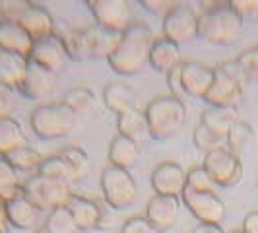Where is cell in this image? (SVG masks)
Returning <instances> with one entry per match:
<instances>
[{
    "mask_svg": "<svg viewBox=\"0 0 258 233\" xmlns=\"http://www.w3.org/2000/svg\"><path fill=\"white\" fill-rule=\"evenodd\" d=\"M154 43V33L148 24L132 22L118 39V45L113 54L107 59L111 70L120 76H134L142 72L150 61V49Z\"/></svg>",
    "mask_w": 258,
    "mask_h": 233,
    "instance_id": "1",
    "label": "cell"
},
{
    "mask_svg": "<svg viewBox=\"0 0 258 233\" xmlns=\"http://www.w3.org/2000/svg\"><path fill=\"white\" fill-rule=\"evenodd\" d=\"M146 119L150 127V138L165 142L171 140L186 123V105L175 95H159L146 107Z\"/></svg>",
    "mask_w": 258,
    "mask_h": 233,
    "instance_id": "2",
    "label": "cell"
},
{
    "mask_svg": "<svg viewBox=\"0 0 258 233\" xmlns=\"http://www.w3.org/2000/svg\"><path fill=\"white\" fill-rule=\"evenodd\" d=\"M245 27V18L231 6L198 14V37L210 45L231 47L235 45Z\"/></svg>",
    "mask_w": 258,
    "mask_h": 233,
    "instance_id": "3",
    "label": "cell"
},
{
    "mask_svg": "<svg viewBox=\"0 0 258 233\" xmlns=\"http://www.w3.org/2000/svg\"><path fill=\"white\" fill-rule=\"evenodd\" d=\"M76 125V113L62 101L39 103L29 115V127L41 140L66 138Z\"/></svg>",
    "mask_w": 258,
    "mask_h": 233,
    "instance_id": "4",
    "label": "cell"
},
{
    "mask_svg": "<svg viewBox=\"0 0 258 233\" xmlns=\"http://www.w3.org/2000/svg\"><path fill=\"white\" fill-rule=\"evenodd\" d=\"M101 193H103L105 204L118 212V210L134 206L138 198V185L130 175V171L107 165L101 171Z\"/></svg>",
    "mask_w": 258,
    "mask_h": 233,
    "instance_id": "5",
    "label": "cell"
},
{
    "mask_svg": "<svg viewBox=\"0 0 258 233\" xmlns=\"http://www.w3.org/2000/svg\"><path fill=\"white\" fill-rule=\"evenodd\" d=\"M24 194L39 208V210H54V208L66 206L72 198V187L70 183L54 181L41 175H33L31 179L24 183Z\"/></svg>",
    "mask_w": 258,
    "mask_h": 233,
    "instance_id": "6",
    "label": "cell"
},
{
    "mask_svg": "<svg viewBox=\"0 0 258 233\" xmlns=\"http://www.w3.org/2000/svg\"><path fill=\"white\" fill-rule=\"evenodd\" d=\"M202 165L208 171V175L212 177V181L216 183V187H221V189L237 187L243 179L241 157L233 154L227 146H220V148L204 154Z\"/></svg>",
    "mask_w": 258,
    "mask_h": 233,
    "instance_id": "7",
    "label": "cell"
},
{
    "mask_svg": "<svg viewBox=\"0 0 258 233\" xmlns=\"http://www.w3.org/2000/svg\"><path fill=\"white\" fill-rule=\"evenodd\" d=\"M181 202L188 208V212L198 220V223H214L221 225L225 220V202L214 191H190L184 189Z\"/></svg>",
    "mask_w": 258,
    "mask_h": 233,
    "instance_id": "8",
    "label": "cell"
},
{
    "mask_svg": "<svg viewBox=\"0 0 258 233\" xmlns=\"http://www.w3.org/2000/svg\"><path fill=\"white\" fill-rule=\"evenodd\" d=\"M163 37L171 39L173 43L182 45L198 37V14L190 6L177 4L163 16L161 22Z\"/></svg>",
    "mask_w": 258,
    "mask_h": 233,
    "instance_id": "9",
    "label": "cell"
},
{
    "mask_svg": "<svg viewBox=\"0 0 258 233\" xmlns=\"http://www.w3.org/2000/svg\"><path fill=\"white\" fill-rule=\"evenodd\" d=\"M88 8L95 24L116 33H122L134 22L128 0H93Z\"/></svg>",
    "mask_w": 258,
    "mask_h": 233,
    "instance_id": "10",
    "label": "cell"
},
{
    "mask_svg": "<svg viewBox=\"0 0 258 233\" xmlns=\"http://www.w3.org/2000/svg\"><path fill=\"white\" fill-rule=\"evenodd\" d=\"M29 61L51 70L52 74L58 76V72H62L66 61H68V54H66L64 43H62L60 35L54 31L51 35L35 39L31 52H29Z\"/></svg>",
    "mask_w": 258,
    "mask_h": 233,
    "instance_id": "11",
    "label": "cell"
},
{
    "mask_svg": "<svg viewBox=\"0 0 258 233\" xmlns=\"http://www.w3.org/2000/svg\"><path fill=\"white\" fill-rule=\"evenodd\" d=\"M179 208H181V198L154 194V198L148 202L146 208V220L150 221L155 233H165L175 227L179 220Z\"/></svg>",
    "mask_w": 258,
    "mask_h": 233,
    "instance_id": "12",
    "label": "cell"
},
{
    "mask_svg": "<svg viewBox=\"0 0 258 233\" xmlns=\"http://www.w3.org/2000/svg\"><path fill=\"white\" fill-rule=\"evenodd\" d=\"M214 70H216L214 72V82L208 90L204 101L208 105H214V107H233V109H237L239 103L243 101V97H245V88L229 76H225L218 66Z\"/></svg>",
    "mask_w": 258,
    "mask_h": 233,
    "instance_id": "13",
    "label": "cell"
},
{
    "mask_svg": "<svg viewBox=\"0 0 258 233\" xmlns=\"http://www.w3.org/2000/svg\"><path fill=\"white\" fill-rule=\"evenodd\" d=\"M184 187H186V173L177 161H161L152 171V189L155 194L181 198Z\"/></svg>",
    "mask_w": 258,
    "mask_h": 233,
    "instance_id": "14",
    "label": "cell"
},
{
    "mask_svg": "<svg viewBox=\"0 0 258 233\" xmlns=\"http://www.w3.org/2000/svg\"><path fill=\"white\" fill-rule=\"evenodd\" d=\"M214 72H216L214 68L202 63H194V61L181 63V84L184 97L204 99L214 82Z\"/></svg>",
    "mask_w": 258,
    "mask_h": 233,
    "instance_id": "15",
    "label": "cell"
},
{
    "mask_svg": "<svg viewBox=\"0 0 258 233\" xmlns=\"http://www.w3.org/2000/svg\"><path fill=\"white\" fill-rule=\"evenodd\" d=\"M54 82H56V74H52L51 70L29 61L26 76H24L18 90L22 91V95H26L29 99L41 101V99L51 95V91L54 90Z\"/></svg>",
    "mask_w": 258,
    "mask_h": 233,
    "instance_id": "16",
    "label": "cell"
},
{
    "mask_svg": "<svg viewBox=\"0 0 258 233\" xmlns=\"http://www.w3.org/2000/svg\"><path fill=\"white\" fill-rule=\"evenodd\" d=\"M68 210L76 221L78 231H90V229H99L101 221V204L97 200H91L82 194H72L68 200Z\"/></svg>",
    "mask_w": 258,
    "mask_h": 233,
    "instance_id": "17",
    "label": "cell"
},
{
    "mask_svg": "<svg viewBox=\"0 0 258 233\" xmlns=\"http://www.w3.org/2000/svg\"><path fill=\"white\" fill-rule=\"evenodd\" d=\"M181 45L173 43L171 39L159 37L154 39L152 49H150V61L148 65L154 68L155 72L169 74L173 68L181 65Z\"/></svg>",
    "mask_w": 258,
    "mask_h": 233,
    "instance_id": "18",
    "label": "cell"
},
{
    "mask_svg": "<svg viewBox=\"0 0 258 233\" xmlns=\"http://www.w3.org/2000/svg\"><path fill=\"white\" fill-rule=\"evenodd\" d=\"M39 212L41 210L27 198L24 191L6 202L8 221L16 229H33L39 221Z\"/></svg>",
    "mask_w": 258,
    "mask_h": 233,
    "instance_id": "19",
    "label": "cell"
},
{
    "mask_svg": "<svg viewBox=\"0 0 258 233\" xmlns=\"http://www.w3.org/2000/svg\"><path fill=\"white\" fill-rule=\"evenodd\" d=\"M86 31V43L90 59H109L118 45L120 33L111 31L99 24H91L90 27H84Z\"/></svg>",
    "mask_w": 258,
    "mask_h": 233,
    "instance_id": "20",
    "label": "cell"
},
{
    "mask_svg": "<svg viewBox=\"0 0 258 233\" xmlns=\"http://www.w3.org/2000/svg\"><path fill=\"white\" fill-rule=\"evenodd\" d=\"M35 39L27 33L18 22H2L0 24V51L16 52L29 59V52Z\"/></svg>",
    "mask_w": 258,
    "mask_h": 233,
    "instance_id": "21",
    "label": "cell"
},
{
    "mask_svg": "<svg viewBox=\"0 0 258 233\" xmlns=\"http://www.w3.org/2000/svg\"><path fill=\"white\" fill-rule=\"evenodd\" d=\"M18 24L24 27L33 39L45 37V35H51V33L56 31L51 12H49L45 6L37 4V2H33L26 12L20 16Z\"/></svg>",
    "mask_w": 258,
    "mask_h": 233,
    "instance_id": "22",
    "label": "cell"
},
{
    "mask_svg": "<svg viewBox=\"0 0 258 233\" xmlns=\"http://www.w3.org/2000/svg\"><path fill=\"white\" fill-rule=\"evenodd\" d=\"M107 155H109V165L130 171L140 159V144H136L126 136L116 134L109 144V154Z\"/></svg>",
    "mask_w": 258,
    "mask_h": 233,
    "instance_id": "23",
    "label": "cell"
},
{
    "mask_svg": "<svg viewBox=\"0 0 258 233\" xmlns=\"http://www.w3.org/2000/svg\"><path fill=\"white\" fill-rule=\"evenodd\" d=\"M116 130L120 136H126L136 144H142L150 138V127H148L146 113L140 111L138 107L122 115H116Z\"/></svg>",
    "mask_w": 258,
    "mask_h": 233,
    "instance_id": "24",
    "label": "cell"
},
{
    "mask_svg": "<svg viewBox=\"0 0 258 233\" xmlns=\"http://www.w3.org/2000/svg\"><path fill=\"white\" fill-rule=\"evenodd\" d=\"M103 103L115 115H122L136 109V93L122 82H111L103 88Z\"/></svg>",
    "mask_w": 258,
    "mask_h": 233,
    "instance_id": "25",
    "label": "cell"
},
{
    "mask_svg": "<svg viewBox=\"0 0 258 233\" xmlns=\"http://www.w3.org/2000/svg\"><path fill=\"white\" fill-rule=\"evenodd\" d=\"M29 59L16 54V52L0 51V84L6 88H20L22 80L26 76Z\"/></svg>",
    "mask_w": 258,
    "mask_h": 233,
    "instance_id": "26",
    "label": "cell"
},
{
    "mask_svg": "<svg viewBox=\"0 0 258 233\" xmlns=\"http://www.w3.org/2000/svg\"><path fill=\"white\" fill-rule=\"evenodd\" d=\"M27 134L18 119L4 116L0 119V155H8L10 152L27 146Z\"/></svg>",
    "mask_w": 258,
    "mask_h": 233,
    "instance_id": "27",
    "label": "cell"
},
{
    "mask_svg": "<svg viewBox=\"0 0 258 233\" xmlns=\"http://www.w3.org/2000/svg\"><path fill=\"white\" fill-rule=\"evenodd\" d=\"M237 121V109L233 107H214L208 105V109H204V113L200 116V123H204L206 127L221 134L223 138L227 136V132L235 125Z\"/></svg>",
    "mask_w": 258,
    "mask_h": 233,
    "instance_id": "28",
    "label": "cell"
},
{
    "mask_svg": "<svg viewBox=\"0 0 258 233\" xmlns=\"http://www.w3.org/2000/svg\"><path fill=\"white\" fill-rule=\"evenodd\" d=\"M37 175L47 177V179H54V181L70 183V185L74 181H78L72 165H70L60 154L43 157V161H41V165H39V169H37Z\"/></svg>",
    "mask_w": 258,
    "mask_h": 233,
    "instance_id": "29",
    "label": "cell"
},
{
    "mask_svg": "<svg viewBox=\"0 0 258 233\" xmlns=\"http://www.w3.org/2000/svg\"><path fill=\"white\" fill-rule=\"evenodd\" d=\"M62 43H64L66 54L70 61H88L90 59V52H88V43H86V31L84 27H64L60 31H56Z\"/></svg>",
    "mask_w": 258,
    "mask_h": 233,
    "instance_id": "30",
    "label": "cell"
},
{
    "mask_svg": "<svg viewBox=\"0 0 258 233\" xmlns=\"http://www.w3.org/2000/svg\"><path fill=\"white\" fill-rule=\"evenodd\" d=\"M24 191V183L20 181V171L8 161L6 155H0V200L8 202Z\"/></svg>",
    "mask_w": 258,
    "mask_h": 233,
    "instance_id": "31",
    "label": "cell"
},
{
    "mask_svg": "<svg viewBox=\"0 0 258 233\" xmlns=\"http://www.w3.org/2000/svg\"><path fill=\"white\" fill-rule=\"evenodd\" d=\"M252 140H254V129H252V125L246 123V121L237 119L235 125L227 132V136H225V146L231 150L233 154H237L241 157V154L248 148V144L252 142Z\"/></svg>",
    "mask_w": 258,
    "mask_h": 233,
    "instance_id": "32",
    "label": "cell"
},
{
    "mask_svg": "<svg viewBox=\"0 0 258 233\" xmlns=\"http://www.w3.org/2000/svg\"><path fill=\"white\" fill-rule=\"evenodd\" d=\"M6 157H8V161H10L20 173H31V171L37 173L39 165H41V161H43V155L39 154L35 148H31L29 144L10 152Z\"/></svg>",
    "mask_w": 258,
    "mask_h": 233,
    "instance_id": "33",
    "label": "cell"
},
{
    "mask_svg": "<svg viewBox=\"0 0 258 233\" xmlns=\"http://www.w3.org/2000/svg\"><path fill=\"white\" fill-rule=\"evenodd\" d=\"M45 229H49L51 233H78L76 221L72 218L68 206L54 208L47 214V220H45Z\"/></svg>",
    "mask_w": 258,
    "mask_h": 233,
    "instance_id": "34",
    "label": "cell"
},
{
    "mask_svg": "<svg viewBox=\"0 0 258 233\" xmlns=\"http://www.w3.org/2000/svg\"><path fill=\"white\" fill-rule=\"evenodd\" d=\"M62 103L70 107L74 113H84L95 103V93L86 86H74L62 95Z\"/></svg>",
    "mask_w": 258,
    "mask_h": 233,
    "instance_id": "35",
    "label": "cell"
},
{
    "mask_svg": "<svg viewBox=\"0 0 258 233\" xmlns=\"http://www.w3.org/2000/svg\"><path fill=\"white\" fill-rule=\"evenodd\" d=\"M192 140H194L196 150H200V152H204V154L216 150V148H220V146H225V138H223L221 134H218V132H214L210 127H206L204 123H198V125L194 127Z\"/></svg>",
    "mask_w": 258,
    "mask_h": 233,
    "instance_id": "36",
    "label": "cell"
},
{
    "mask_svg": "<svg viewBox=\"0 0 258 233\" xmlns=\"http://www.w3.org/2000/svg\"><path fill=\"white\" fill-rule=\"evenodd\" d=\"M58 154L62 155L66 161L72 165L78 181L86 177V173H88V169H90V157H88V154H86L80 146H68L64 150H60Z\"/></svg>",
    "mask_w": 258,
    "mask_h": 233,
    "instance_id": "37",
    "label": "cell"
},
{
    "mask_svg": "<svg viewBox=\"0 0 258 233\" xmlns=\"http://www.w3.org/2000/svg\"><path fill=\"white\" fill-rule=\"evenodd\" d=\"M190 191H214L216 193V183L208 175L204 165H194L186 171V187Z\"/></svg>",
    "mask_w": 258,
    "mask_h": 233,
    "instance_id": "38",
    "label": "cell"
},
{
    "mask_svg": "<svg viewBox=\"0 0 258 233\" xmlns=\"http://www.w3.org/2000/svg\"><path fill=\"white\" fill-rule=\"evenodd\" d=\"M31 0H0V24L18 22L20 16L31 6Z\"/></svg>",
    "mask_w": 258,
    "mask_h": 233,
    "instance_id": "39",
    "label": "cell"
},
{
    "mask_svg": "<svg viewBox=\"0 0 258 233\" xmlns=\"http://www.w3.org/2000/svg\"><path fill=\"white\" fill-rule=\"evenodd\" d=\"M237 63L243 66V70L250 80H258V45L241 52L237 56Z\"/></svg>",
    "mask_w": 258,
    "mask_h": 233,
    "instance_id": "40",
    "label": "cell"
},
{
    "mask_svg": "<svg viewBox=\"0 0 258 233\" xmlns=\"http://www.w3.org/2000/svg\"><path fill=\"white\" fill-rule=\"evenodd\" d=\"M218 68H220L225 76H229L231 80H235L237 84H241L243 88H246L248 82H250V78L246 76V72L243 70V66L237 63V59H235V61H225V63H221Z\"/></svg>",
    "mask_w": 258,
    "mask_h": 233,
    "instance_id": "41",
    "label": "cell"
},
{
    "mask_svg": "<svg viewBox=\"0 0 258 233\" xmlns=\"http://www.w3.org/2000/svg\"><path fill=\"white\" fill-rule=\"evenodd\" d=\"M118 233H155L154 227L150 225V221L146 220V216H132L120 225Z\"/></svg>",
    "mask_w": 258,
    "mask_h": 233,
    "instance_id": "42",
    "label": "cell"
},
{
    "mask_svg": "<svg viewBox=\"0 0 258 233\" xmlns=\"http://www.w3.org/2000/svg\"><path fill=\"white\" fill-rule=\"evenodd\" d=\"M138 2H140V6H142L144 10H148V12L154 14V16H161V18L173 6H177V0H138Z\"/></svg>",
    "mask_w": 258,
    "mask_h": 233,
    "instance_id": "43",
    "label": "cell"
},
{
    "mask_svg": "<svg viewBox=\"0 0 258 233\" xmlns=\"http://www.w3.org/2000/svg\"><path fill=\"white\" fill-rule=\"evenodd\" d=\"M165 76H167L169 95H175V97L182 99L184 97V91H182V84H181V65L177 66V68H173Z\"/></svg>",
    "mask_w": 258,
    "mask_h": 233,
    "instance_id": "44",
    "label": "cell"
},
{
    "mask_svg": "<svg viewBox=\"0 0 258 233\" xmlns=\"http://www.w3.org/2000/svg\"><path fill=\"white\" fill-rule=\"evenodd\" d=\"M229 6L243 18L258 14V0H229Z\"/></svg>",
    "mask_w": 258,
    "mask_h": 233,
    "instance_id": "45",
    "label": "cell"
},
{
    "mask_svg": "<svg viewBox=\"0 0 258 233\" xmlns=\"http://www.w3.org/2000/svg\"><path fill=\"white\" fill-rule=\"evenodd\" d=\"M10 88H6V86H2L0 84V119H4V116H12V109H14V103H12V95H10Z\"/></svg>",
    "mask_w": 258,
    "mask_h": 233,
    "instance_id": "46",
    "label": "cell"
},
{
    "mask_svg": "<svg viewBox=\"0 0 258 233\" xmlns=\"http://www.w3.org/2000/svg\"><path fill=\"white\" fill-rule=\"evenodd\" d=\"M241 229L245 233H258V210H252L246 214Z\"/></svg>",
    "mask_w": 258,
    "mask_h": 233,
    "instance_id": "47",
    "label": "cell"
},
{
    "mask_svg": "<svg viewBox=\"0 0 258 233\" xmlns=\"http://www.w3.org/2000/svg\"><path fill=\"white\" fill-rule=\"evenodd\" d=\"M202 12H212V10H220V8H227L229 0H198Z\"/></svg>",
    "mask_w": 258,
    "mask_h": 233,
    "instance_id": "48",
    "label": "cell"
},
{
    "mask_svg": "<svg viewBox=\"0 0 258 233\" xmlns=\"http://www.w3.org/2000/svg\"><path fill=\"white\" fill-rule=\"evenodd\" d=\"M115 221V210L107 204H101V221H99V229L111 227V223Z\"/></svg>",
    "mask_w": 258,
    "mask_h": 233,
    "instance_id": "49",
    "label": "cell"
},
{
    "mask_svg": "<svg viewBox=\"0 0 258 233\" xmlns=\"http://www.w3.org/2000/svg\"><path fill=\"white\" fill-rule=\"evenodd\" d=\"M190 233H225L221 229V225H214V223H198Z\"/></svg>",
    "mask_w": 258,
    "mask_h": 233,
    "instance_id": "50",
    "label": "cell"
},
{
    "mask_svg": "<svg viewBox=\"0 0 258 233\" xmlns=\"http://www.w3.org/2000/svg\"><path fill=\"white\" fill-rule=\"evenodd\" d=\"M10 221H8V214H6V202L0 200V233H8Z\"/></svg>",
    "mask_w": 258,
    "mask_h": 233,
    "instance_id": "51",
    "label": "cell"
},
{
    "mask_svg": "<svg viewBox=\"0 0 258 233\" xmlns=\"http://www.w3.org/2000/svg\"><path fill=\"white\" fill-rule=\"evenodd\" d=\"M35 233H51L49 229H45V227H39V229H35Z\"/></svg>",
    "mask_w": 258,
    "mask_h": 233,
    "instance_id": "52",
    "label": "cell"
},
{
    "mask_svg": "<svg viewBox=\"0 0 258 233\" xmlns=\"http://www.w3.org/2000/svg\"><path fill=\"white\" fill-rule=\"evenodd\" d=\"M229 233H245L243 229H233V231H229Z\"/></svg>",
    "mask_w": 258,
    "mask_h": 233,
    "instance_id": "53",
    "label": "cell"
},
{
    "mask_svg": "<svg viewBox=\"0 0 258 233\" xmlns=\"http://www.w3.org/2000/svg\"><path fill=\"white\" fill-rule=\"evenodd\" d=\"M82 2H84V4H88V6H90L91 2H93V0H82Z\"/></svg>",
    "mask_w": 258,
    "mask_h": 233,
    "instance_id": "54",
    "label": "cell"
},
{
    "mask_svg": "<svg viewBox=\"0 0 258 233\" xmlns=\"http://www.w3.org/2000/svg\"><path fill=\"white\" fill-rule=\"evenodd\" d=\"M31 2H37V0H31Z\"/></svg>",
    "mask_w": 258,
    "mask_h": 233,
    "instance_id": "55",
    "label": "cell"
}]
</instances>
